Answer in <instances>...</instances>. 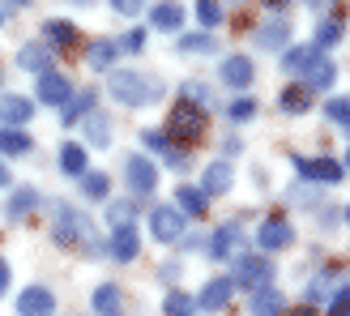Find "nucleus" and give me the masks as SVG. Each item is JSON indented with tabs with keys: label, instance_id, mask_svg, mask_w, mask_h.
Segmentation results:
<instances>
[{
	"label": "nucleus",
	"instance_id": "nucleus-1",
	"mask_svg": "<svg viewBox=\"0 0 350 316\" xmlns=\"http://www.w3.org/2000/svg\"><path fill=\"white\" fill-rule=\"evenodd\" d=\"M107 90H111V98L120 103V107H146V103L159 94V90L146 81V73H133V68H111Z\"/></svg>",
	"mask_w": 350,
	"mask_h": 316
},
{
	"label": "nucleus",
	"instance_id": "nucleus-2",
	"mask_svg": "<svg viewBox=\"0 0 350 316\" xmlns=\"http://www.w3.org/2000/svg\"><path fill=\"white\" fill-rule=\"evenodd\" d=\"M201 133H205V111L180 98L167 111V133L163 137H167V142H180V146H192V142H201Z\"/></svg>",
	"mask_w": 350,
	"mask_h": 316
},
{
	"label": "nucleus",
	"instance_id": "nucleus-3",
	"mask_svg": "<svg viewBox=\"0 0 350 316\" xmlns=\"http://www.w3.org/2000/svg\"><path fill=\"white\" fill-rule=\"evenodd\" d=\"M51 235H56V243H64V248H77V243H90V239H94L90 222H85L81 209H73V205H64L60 214H56V222H51Z\"/></svg>",
	"mask_w": 350,
	"mask_h": 316
},
{
	"label": "nucleus",
	"instance_id": "nucleus-4",
	"mask_svg": "<svg viewBox=\"0 0 350 316\" xmlns=\"http://www.w3.org/2000/svg\"><path fill=\"white\" fill-rule=\"evenodd\" d=\"M269 278H273L269 256H252V252L235 256V274H231V282H235V287H248V291L256 295V291H265V287H269Z\"/></svg>",
	"mask_w": 350,
	"mask_h": 316
},
{
	"label": "nucleus",
	"instance_id": "nucleus-5",
	"mask_svg": "<svg viewBox=\"0 0 350 316\" xmlns=\"http://www.w3.org/2000/svg\"><path fill=\"white\" fill-rule=\"evenodd\" d=\"M150 231L154 239H163V243H175L184 235V214L175 205H159V209H150Z\"/></svg>",
	"mask_w": 350,
	"mask_h": 316
},
{
	"label": "nucleus",
	"instance_id": "nucleus-6",
	"mask_svg": "<svg viewBox=\"0 0 350 316\" xmlns=\"http://www.w3.org/2000/svg\"><path fill=\"white\" fill-rule=\"evenodd\" d=\"M295 171H299L304 180H317V184H338L346 167L338 158H295Z\"/></svg>",
	"mask_w": 350,
	"mask_h": 316
},
{
	"label": "nucleus",
	"instance_id": "nucleus-7",
	"mask_svg": "<svg viewBox=\"0 0 350 316\" xmlns=\"http://www.w3.org/2000/svg\"><path fill=\"white\" fill-rule=\"evenodd\" d=\"M291 239H295V226H291L282 214L265 218V222H260V231H256V243H260L265 252H278V248H286Z\"/></svg>",
	"mask_w": 350,
	"mask_h": 316
},
{
	"label": "nucleus",
	"instance_id": "nucleus-8",
	"mask_svg": "<svg viewBox=\"0 0 350 316\" xmlns=\"http://www.w3.org/2000/svg\"><path fill=\"white\" fill-rule=\"evenodd\" d=\"M124 171H129V175H124L129 188L142 192V197H146V192H154V184H159V167H154L146 154H129V167H124Z\"/></svg>",
	"mask_w": 350,
	"mask_h": 316
},
{
	"label": "nucleus",
	"instance_id": "nucleus-9",
	"mask_svg": "<svg viewBox=\"0 0 350 316\" xmlns=\"http://www.w3.org/2000/svg\"><path fill=\"white\" fill-rule=\"evenodd\" d=\"M39 103H51V107H68V103H73V85H68V77L64 73H56V68H51V73H43L39 77Z\"/></svg>",
	"mask_w": 350,
	"mask_h": 316
},
{
	"label": "nucleus",
	"instance_id": "nucleus-10",
	"mask_svg": "<svg viewBox=\"0 0 350 316\" xmlns=\"http://www.w3.org/2000/svg\"><path fill=\"white\" fill-rule=\"evenodd\" d=\"M231 295H235L231 278H209V282L201 287V295H197V308L201 312H222L226 304H231Z\"/></svg>",
	"mask_w": 350,
	"mask_h": 316
},
{
	"label": "nucleus",
	"instance_id": "nucleus-11",
	"mask_svg": "<svg viewBox=\"0 0 350 316\" xmlns=\"http://www.w3.org/2000/svg\"><path fill=\"white\" fill-rule=\"evenodd\" d=\"M17 312L22 316H51L56 312V295H51L47 287H26L22 295H17Z\"/></svg>",
	"mask_w": 350,
	"mask_h": 316
},
{
	"label": "nucleus",
	"instance_id": "nucleus-12",
	"mask_svg": "<svg viewBox=\"0 0 350 316\" xmlns=\"http://www.w3.org/2000/svg\"><path fill=\"white\" fill-rule=\"evenodd\" d=\"M90 304H94L98 316H124V291H120L116 282H103V287H94Z\"/></svg>",
	"mask_w": 350,
	"mask_h": 316
},
{
	"label": "nucleus",
	"instance_id": "nucleus-13",
	"mask_svg": "<svg viewBox=\"0 0 350 316\" xmlns=\"http://www.w3.org/2000/svg\"><path fill=\"white\" fill-rule=\"evenodd\" d=\"M222 81L231 85V90H243V85H252V60L243 56V51L226 56V60H222Z\"/></svg>",
	"mask_w": 350,
	"mask_h": 316
},
{
	"label": "nucleus",
	"instance_id": "nucleus-14",
	"mask_svg": "<svg viewBox=\"0 0 350 316\" xmlns=\"http://www.w3.org/2000/svg\"><path fill=\"white\" fill-rule=\"evenodd\" d=\"M30 116H34L30 98H22V94H5V98H0V120H5V129H22Z\"/></svg>",
	"mask_w": 350,
	"mask_h": 316
},
{
	"label": "nucleus",
	"instance_id": "nucleus-15",
	"mask_svg": "<svg viewBox=\"0 0 350 316\" xmlns=\"http://www.w3.org/2000/svg\"><path fill=\"white\" fill-rule=\"evenodd\" d=\"M17 64L26 68V73H51V47L47 43H26L22 51H17Z\"/></svg>",
	"mask_w": 350,
	"mask_h": 316
},
{
	"label": "nucleus",
	"instance_id": "nucleus-16",
	"mask_svg": "<svg viewBox=\"0 0 350 316\" xmlns=\"http://www.w3.org/2000/svg\"><path fill=\"white\" fill-rule=\"evenodd\" d=\"M226 188H231V163H209L201 171V192L205 197H222Z\"/></svg>",
	"mask_w": 350,
	"mask_h": 316
},
{
	"label": "nucleus",
	"instance_id": "nucleus-17",
	"mask_svg": "<svg viewBox=\"0 0 350 316\" xmlns=\"http://www.w3.org/2000/svg\"><path fill=\"white\" fill-rule=\"evenodd\" d=\"M175 209H180L184 218H205V209H209V197L201 188H192V184H184L180 192H175Z\"/></svg>",
	"mask_w": 350,
	"mask_h": 316
},
{
	"label": "nucleus",
	"instance_id": "nucleus-18",
	"mask_svg": "<svg viewBox=\"0 0 350 316\" xmlns=\"http://www.w3.org/2000/svg\"><path fill=\"white\" fill-rule=\"evenodd\" d=\"M235 243H243V235H239V226L235 222H222L214 235H209V256L214 261H222V256H231L235 252Z\"/></svg>",
	"mask_w": 350,
	"mask_h": 316
},
{
	"label": "nucleus",
	"instance_id": "nucleus-19",
	"mask_svg": "<svg viewBox=\"0 0 350 316\" xmlns=\"http://www.w3.org/2000/svg\"><path fill=\"white\" fill-rule=\"evenodd\" d=\"M334 77H338V68L329 64L321 51H317V60L304 68V85H308V90H325V85H334Z\"/></svg>",
	"mask_w": 350,
	"mask_h": 316
},
{
	"label": "nucleus",
	"instance_id": "nucleus-20",
	"mask_svg": "<svg viewBox=\"0 0 350 316\" xmlns=\"http://www.w3.org/2000/svg\"><path fill=\"white\" fill-rule=\"evenodd\" d=\"M286 39H291V22H286V17H273V22L260 26V34H256V43L265 47V51H282Z\"/></svg>",
	"mask_w": 350,
	"mask_h": 316
},
{
	"label": "nucleus",
	"instance_id": "nucleus-21",
	"mask_svg": "<svg viewBox=\"0 0 350 316\" xmlns=\"http://www.w3.org/2000/svg\"><path fill=\"white\" fill-rule=\"evenodd\" d=\"M107 252H111L116 261H133L137 252H142V235H137V226H124V231H116Z\"/></svg>",
	"mask_w": 350,
	"mask_h": 316
},
{
	"label": "nucleus",
	"instance_id": "nucleus-22",
	"mask_svg": "<svg viewBox=\"0 0 350 316\" xmlns=\"http://www.w3.org/2000/svg\"><path fill=\"white\" fill-rule=\"evenodd\" d=\"M60 171L73 175V180H81V175L90 171V163H85V150H81L77 142H64V146H60Z\"/></svg>",
	"mask_w": 350,
	"mask_h": 316
},
{
	"label": "nucleus",
	"instance_id": "nucleus-23",
	"mask_svg": "<svg viewBox=\"0 0 350 316\" xmlns=\"http://www.w3.org/2000/svg\"><path fill=\"white\" fill-rule=\"evenodd\" d=\"M43 34H47V47H77V26L64 22V17H51Z\"/></svg>",
	"mask_w": 350,
	"mask_h": 316
},
{
	"label": "nucleus",
	"instance_id": "nucleus-24",
	"mask_svg": "<svg viewBox=\"0 0 350 316\" xmlns=\"http://www.w3.org/2000/svg\"><path fill=\"white\" fill-rule=\"evenodd\" d=\"M282 312H286L282 291L265 287V291H256V295H252V316H282Z\"/></svg>",
	"mask_w": 350,
	"mask_h": 316
},
{
	"label": "nucleus",
	"instance_id": "nucleus-25",
	"mask_svg": "<svg viewBox=\"0 0 350 316\" xmlns=\"http://www.w3.org/2000/svg\"><path fill=\"white\" fill-rule=\"evenodd\" d=\"M278 103H282V111L299 116V111H308V107H312V90H308L304 81H299V85H286V90H282V98H278Z\"/></svg>",
	"mask_w": 350,
	"mask_h": 316
},
{
	"label": "nucleus",
	"instance_id": "nucleus-26",
	"mask_svg": "<svg viewBox=\"0 0 350 316\" xmlns=\"http://www.w3.org/2000/svg\"><path fill=\"white\" fill-rule=\"evenodd\" d=\"M34 205H39V192L26 184V188H13V197H9V205H5V209H9V218H26Z\"/></svg>",
	"mask_w": 350,
	"mask_h": 316
},
{
	"label": "nucleus",
	"instance_id": "nucleus-27",
	"mask_svg": "<svg viewBox=\"0 0 350 316\" xmlns=\"http://www.w3.org/2000/svg\"><path fill=\"white\" fill-rule=\"evenodd\" d=\"M150 17H154V26H159V30H180L184 9H180V5H154Z\"/></svg>",
	"mask_w": 350,
	"mask_h": 316
},
{
	"label": "nucleus",
	"instance_id": "nucleus-28",
	"mask_svg": "<svg viewBox=\"0 0 350 316\" xmlns=\"http://www.w3.org/2000/svg\"><path fill=\"white\" fill-rule=\"evenodd\" d=\"M81 192H85L90 201H103V197L111 192V180H107L103 171H85V175H81Z\"/></svg>",
	"mask_w": 350,
	"mask_h": 316
},
{
	"label": "nucleus",
	"instance_id": "nucleus-29",
	"mask_svg": "<svg viewBox=\"0 0 350 316\" xmlns=\"http://www.w3.org/2000/svg\"><path fill=\"white\" fill-rule=\"evenodd\" d=\"M312 60H317V47H291L286 56H282V68H286V73H299V77H304V68H308Z\"/></svg>",
	"mask_w": 350,
	"mask_h": 316
},
{
	"label": "nucleus",
	"instance_id": "nucleus-30",
	"mask_svg": "<svg viewBox=\"0 0 350 316\" xmlns=\"http://www.w3.org/2000/svg\"><path fill=\"white\" fill-rule=\"evenodd\" d=\"M90 107H94V90H85V94H77V98L60 111V120H64V124H77V120L90 116Z\"/></svg>",
	"mask_w": 350,
	"mask_h": 316
},
{
	"label": "nucleus",
	"instance_id": "nucleus-31",
	"mask_svg": "<svg viewBox=\"0 0 350 316\" xmlns=\"http://www.w3.org/2000/svg\"><path fill=\"white\" fill-rule=\"evenodd\" d=\"M116 43L111 39H98V43H90V51H85V60H90L94 68H111V60H116Z\"/></svg>",
	"mask_w": 350,
	"mask_h": 316
},
{
	"label": "nucleus",
	"instance_id": "nucleus-32",
	"mask_svg": "<svg viewBox=\"0 0 350 316\" xmlns=\"http://www.w3.org/2000/svg\"><path fill=\"white\" fill-rule=\"evenodd\" d=\"M30 150V137L22 129H0V154H26Z\"/></svg>",
	"mask_w": 350,
	"mask_h": 316
},
{
	"label": "nucleus",
	"instance_id": "nucleus-33",
	"mask_svg": "<svg viewBox=\"0 0 350 316\" xmlns=\"http://www.w3.org/2000/svg\"><path fill=\"white\" fill-rule=\"evenodd\" d=\"M342 39V17H325V22L317 26V51L321 47H334Z\"/></svg>",
	"mask_w": 350,
	"mask_h": 316
},
{
	"label": "nucleus",
	"instance_id": "nucleus-34",
	"mask_svg": "<svg viewBox=\"0 0 350 316\" xmlns=\"http://www.w3.org/2000/svg\"><path fill=\"white\" fill-rule=\"evenodd\" d=\"M133 214H137V209H133L129 201H116V205H107V222L116 226V231H124V226H137V222H133Z\"/></svg>",
	"mask_w": 350,
	"mask_h": 316
},
{
	"label": "nucleus",
	"instance_id": "nucleus-35",
	"mask_svg": "<svg viewBox=\"0 0 350 316\" xmlns=\"http://www.w3.org/2000/svg\"><path fill=\"white\" fill-rule=\"evenodd\" d=\"M167 312L171 316H192V312H197V300L184 295V291H167Z\"/></svg>",
	"mask_w": 350,
	"mask_h": 316
},
{
	"label": "nucleus",
	"instance_id": "nucleus-36",
	"mask_svg": "<svg viewBox=\"0 0 350 316\" xmlns=\"http://www.w3.org/2000/svg\"><path fill=\"white\" fill-rule=\"evenodd\" d=\"M85 133H90V142H98V146H107V137H111V124H107V116H98V111H90V116H85Z\"/></svg>",
	"mask_w": 350,
	"mask_h": 316
},
{
	"label": "nucleus",
	"instance_id": "nucleus-37",
	"mask_svg": "<svg viewBox=\"0 0 350 316\" xmlns=\"http://www.w3.org/2000/svg\"><path fill=\"white\" fill-rule=\"evenodd\" d=\"M222 17H226V13H222L218 0H201V5H197V22H201V26H218Z\"/></svg>",
	"mask_w": 350,
	"mask_h": 316
},
{
	"label": "nucleus",
	"instance_id": "nucleus-38",
	"mask_svg": "<svg viewBox=\"0 0 350 316\" xmlns=\"http://www.w3.org/2000/svg\"><path fill=\"white\" fill-rule=\"evenodd\" d=\"M226 116H231V120H235V124H243V120H252V116H256V103L239 94V98L231 103V107H226Z\"/></svg>",
	"mask_w": 350,
	"mask_h": 316
},
{
	"label": "nucleus",
	"instance_id": "nucleus-39",
	"mask_svg": "<svg viewBox=\"0 0 350 316\" xmlns=\"http://www.w3.org/2000/svg\"><path fill=\"white\" fill-rule=\"evenodd\" d=\"M325 116L334 120V124H350V98H329L325 103Z\"/></svg>",
	"mask_w": 350,
	"mask_h": 316
},
{
	"label": "nucleus",
	"instance_id": "nucleus-40",
	"mask_svg": "<svg viewBox=\"0 0 350 316\" xmlns=\"http://www.w3.org/2000/svg\"><path fill=\"white\" fill-rule=\"evenodd\" d=\"M116 47H120V51H142V47H146V30H137V26H133L129 34H120V43H116Z\"/></svg>",
	"mask_w": 350,
	"mask_h": 316
},
{
	"label": "nucleus",
	"instance_id": "nucleus-41",
	"mask_svg": "<svg viewBox=\"0 0 350 316\" xmlns=\"http://www.w3.org/2000/svg\"><path fill=\"white\" fill-rule=\"evenodd\" d=\"M329 316H350V287L334 291V300H329Z\"/></svg>",
	"mask_w": 350,
	"mask_h": 316
},
{
	"label": "nucleus",
	"instance_id": "nucleus-42",
	"mask_svg": "<svg viewBox=\"0 0 350 316\" xmlns=\"http://www.w3.org/2000/svg\"><path fill=\"white\" fill-rule=\"evenodd\" d=\"M184 51H214L218 43L209 39V34H184V43H180Z\"/></svg>",
	"mask_w": 350,
	"mask_h": 316
},
{
	"label": "nucleus",
	"instance_id": "nucleus-43",
	"mask_svg": "<svg viewBox=\"0 0 350 316\" xmlns=\"http://www.w3.org/2000/svg\"><path fill=\"white\" fill-rule=\"evenodd\" d=\"M116 13H124V17H137V13H142V5H133V0H116Z\"/></svg>",
	"mask_w": 350,
	"mask_h": 316
},
{
	"label": "nucleus",
	"instance_id": "nucleus-44",
	"mask_svg": "<svg viewBox=\"0 0 350 316\" xmlns=\"http://www.w3.org/2000/svg\"><path fill=\"white\" fill-rule=\"evenodd\" d=\"M5 291H9V261L0 256V295H5Z\"/></svg>",
	"mask_w": 350,
	"mask_h": 316
},
{
	"label": "nucleus",
	"instance_id": "nucleus-45",
	"mask_svg": "<svg viewBox=\"0 0 350 316\" xmlns=\"http://www.w3.org/2000/svg\"><path fill=\"white\" fill-rule=\"evenodd\" d=\"M9 184H13V175H9V167H5V163H0V188H9Z\"/></svg>",
	"mask_w": 350,
	"mask_h": 316
},
{
	"label": "nucleus",
	"instance_id": "nucleus-46",
	"mask_svg": "<svg viewBox=\"0 0 350 316\" xmlns=\"http://www.w3.org/2000/svg\"><path fill=\"white\" fill-rule=\"evenodd\" d=\"M282 316H321L317 308H299V312H282Z\"/></svg>",
	"mask_w": 350,
	"mask_h": 316
},
{
	"label": "nucleus",
	"instance_id": "nucleus-47",
	"mask_svg": "<svg viewBox=\"0 0 350 316\" xmlns=\"http://www.w3.org/2000/svg\"><path fill=\"white\" fill-rule=\"evenodd\" d=\"M0 26H5V13H0Z\"/></svg>",
	"mask_w": 350,
	"mask_h": 316
},
{
	"label": "nucleus",
	"instance_id": "nucleus-48",
	"mask_svg": "<svg viewBox=\"0 0 350 316\" xmlns=\"http://www.w3.org/2000/svg\"><path fill=\"white\" fill-rule=\"evenodd\" d=\"M346 218H350V205H346Z\"/></svg>",
	"mask_w": 350,
	"mask_h": 316
},
{
	"label": "nucleus",
	"instance_id": "nucleus-49",
	"mask_svg": "<svg viewBox=\"0 0 350 316\" xmlns=\"http://www.w3.org/2000/svg\"><path fill=\"white\" fill-rule=\"evenodd\" d=\"M346 163H350V154H346Z\"/></svg>",
	"mask_w": 350,
	"mask_h": 316
}]
</instances>
